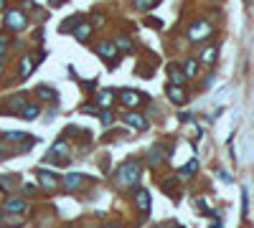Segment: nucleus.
Masks as SVG:
<instances>
[{"instance_id": "40", "label": "nucleus", "mask_w": 254, "mask_h": 228, "mask_svg": "<svg viewBox=\"0 0 254 228\" xmlns=\"http://www.w3.org/2000/svg\"><path fill=\"white\" fill-rule=\"evenodd\" d=\"M0 226H3V213H0Z\"/></svg>"}, {"instance_id": "37", "label": "nucleus", "mask_w": 254, "mask_h": 228, "mask_svg": "<svg viewBox=\"0 0 254 228\" xmlns=\"http://www.w3.org/2000/svg\"><path fill=\"white\" fill-rule=\"evenodd\" d=\"M49 3H51V5L56 8V5H61V3H66V0H49Z\"/></svg>"}, {"instance_id": "32", "label": "nucleus", "mask_w": 254, "mask_h": 228, "mask_svg": "<svg viewBox=\"0 0 254 228\" xmlns=\"http://www.w3.org/2000/svg\"><path fill=\"white\" fill-rule=\"evenodd\" d=\"M175 185H178V177H173V180H166V182H163V190H175Z\"/></svg>"}, {"instance_id": "9", "label": "nucleus", "mask_w": 254, "mask_h": 228, "mask_svg": "<svg viewBox=\"0 0 254 228\" xmlns=\"http://www.w3.org/2000/svg\"><path fill=\"white\" fill-rule=\"evenodd\" d=\"M99 56H102L104 61H107L110 66H114V64H117V58H119V51L114 49V43H112V41H104V43L99 46Z\"/></svg>"}, {"instance_id": "39", "label": "nucleus", "mask_w": 254, "mask_h": 228, "mask_svg": "<svg viewBox=\"0 0 254 228\" xmlns=\"http://www.w3.org/2000/svg\"><path fill=\"white\" fill-rule=\"evenodd\" d=\"M104 228H122V226H104Z\"/></svg>"}, {"instance_id": "27", "label": "nucleus", "mask_w": 254, "mask_h": 228, "mask_svg": "<svg viewBox=\"0 0 254 228\" xmlns=\"http://www.w3.org/2000/svg\"><path fill=\"white\" fill-rule=\"evenodd\" d=\"M36 94H38L43 101H56V99H58V97H56V91H54L51 86H38V89H36Z\"/></svg>"}, {"instance_id": "6", "label": "nucleus", "mask_w": 254, "mask_h": 228, "mask_svg": "<svg viewBox=\"0 0 254 228\" xmlns=\"http://www.w3.org/2000/svg\"><path fill=\"white\" fill-rule=\"evenodd\" d=\"M122 119H125V125H127V127L138 129V132H145L147 127H150V122L145 119V114H140V112H135V109H130L127 114H122Z\"/></svg>"}, {"instance_id": "38", "label": "nucleus", "mask_w": 254, "mask_h": 228, "mask_svg": "<svg viewBox=\"0 0 254 228\" xmlns=\"http://www.w3.org/2000/svg\"><path fill=\"white\" fill-rule=\"evenodd\" d=\"M0 10H5V0H0Z\"/></svg>"}, {"instance_id": "34", "label": "nucleus", "mask_w": 254, "mask_h": 228, "mask_svg": "<svg viewBox=\"0 0 254 228\" xmlns=\"http://www.w3.org/2000/svg\"><path fill=\"white\" fill-rule=\"evenodd\" d=\"M23 193L26 195H36V185H23Z\"/></svg>"}, {"instance_id": "26", "label": "nucleus", "mask_w": 254, "mask_h": 228, "mask_svg": "<svg viewBox=\"0 0 254 228\" xmlns=\"http://www.w3.org/2000/svg\"><path fill=\"white\" fill-rule=\"evenodd\" d=\"M158 3L160 0H132V8L140 10V13H147V10H153Z\"/></svg>"}, {"instance_id": "35", "label": "nucleus", "mask_w": 254, "mask_h": 228, "mask_svg": "<svg viewBox=\"0 0 254 228\" xmlns=\"http://www.w3.org/2000/svg\"><path fill=\"white\" fill-rule=\"evenodd\" d=\"M5 51H8V43H5V41H0V58L5 56Z\"/></svg>"}, {"instance_id": "36", "label": "nucleus", "mask_w": 254, "mask_h": 228, "mask_svg": "<svg viewBox=\"0 0 254 228\" xmlns=\"http://www.w3.org/2000/svg\"><path fill=\"white\" fill-rule=\"evenodd\" d=\"M219 175H221L224 182H231V175H229V173H219Z\"/></svg>"}, {"instance_id": "20", "label": "nucleus", "mask_w": 254, "mask_h": 228, "mask_svg": "<svg viewBox=\"0 0 254 228\" xmlns=\"http://www.w3.org/2000/svg\"><path fill=\"white\" fill-rule=\"evenodd\" d=\"M114 49L119 53H132V51H135V43H132L130 36H119V38H114Z\"/></svg>"}, {"instance_id": "3", "label": "nucleus", "mask_w": 254, "mask_h": 228, "mask_svg": "<svg viewBox=\"0 0 254 228\" xmlns=\"http://www.w3.org/2000/svg\"><path fill=\"white\" fill-rule=\"evenodd\" d=\"M66 152H69L66 140H56V142H54V147L49 150V155H46V162H56V165L66 167V165H69V157H61V155H66Z\"/></svg>"}, {"instance_id": "23", "label": "nucleus", "mask_w": 254, "mask_h": 228, "mask_svg": "<svg viewBox=\"0 0 254 228\" xmlns=\"http://www.w3.org/2000/svg\"><path fill=\"white\" fill-rule=\"evenodd\" d=\"M82 21H84V15H82V13H79V15H71V18H66V21H64L61 25H58V28H61V33H71V30L77 28Z\"/></svg>"}, {"instance_id": "33", "label": "nucleus", "mask_w": 254, "mask_h": 228, "mask_svg": "<svg viewBox=\"0 0 254 228\" xmlns=\"http://www.w3.org/2000/svg\"><path fill=\"white\" fill-rule=\"evenodd\" d=\"M102 23H104V15H102V13H97L94 18H92V28H94V25H102Z\"/></svg>"}, {"instance_id": "5", "label": "nucleus", "mask_w": 254, "mask_h": 228, "mask_svg": "<svg viewBox=\"0 0 254 228\" xmlns=\"http://www.w3.org/2000/svg\"><path fill=\"white\" fill-rule=\"evenodd\" d=\"M119 99H122V104L127 106V109H138L140 104L147 101V97L142 94V91H135V89H125L122 94H119Z\"/></svg>"}, {"instance_id": "14", "label": "nucleus", "mask_w": 254, "mask_h": 228, "mask_svg": "<svg viewBox=\"0 0 254 228\" xmlns=\"http://www.w3.org/2000/svg\"><path fill=\"white\" fill-rule=\"evenodd\" d=\"M23 106H26V94H16L13 99L5 101V112H8V114H21Z\"/></svg>"}, {"instance_id": "21", "label": "nucleus", "mask_w": 254, "mask_h": 228, "mask_svg": "<svg viewBox=\"0 0 254 228\" xmlns=\"http://www.w3.org/2000/svg\"><path fill=\"white\" fill-rule=\"evenodd\" d=\"M18 188V177L16 175H0V190L3 193H13Z\"/></svg>"}, {"instance_id": "31", "label": "nucleus", "mask_w": 254, "mask_h": 228, "mask_svg": "<svg viewBox=\"0 0 254 228\" xmlns=\"http://www.w3.org/2000/svg\"><path fill=\"white\" fill-rule=\"evenodd\" d=\"M242 195H244V198H242V216L247 218V208H249V195H247V190H244Z\"/></svg>"}, {"instance_id": "8", "label": "nucleus", "mask_w": 254, "mask_h": 228, "mask_svg": "<svg viewBox=\"0 0 254 228\" xmlns=\"http://www.w3.org/2000/svg\"><path fill=\"white\" fill-rule=\"evenodd\" d=\"M84 182H86L84 173H66V175H64V180H61V188H64V190H69V193H74V190L84 188Z\"/></svg>"}, {"instance_id": "16", "label": "nucleus", "mask_w": 254, "mask_h": 228, "mask_svg": "<svg viewBox=\"0 0 254 228\" xmlns=\"http://www.w3.org/2000/svg\"><path fill=\"white\" fill-rule=\"evenodd\" d=\"M36 71V58H33V53H23V58H21V76L23 79H28Z\"/></svg>"}, {"instance_id": "10", "label": "nucleus", "mask_w": 254, "mask_h": 228, "mask_svg": "<svg viewBox=\"0 0 254 228\" xmlns=\"http://www.w3.org/2000/svg\"><path fill=\"white\" fill-rule=\"evenodd\" d=\"M166 94H168V99L173 101V104H186L188 101V91L183 89V86H175V84H168V89H166Z\"/></svg>"}, {"instance_id": "24", "label": "nucleus", "mask_w": 254, "mask_h": 228, "mask_svg": "<svg viewBox=\"0 0 254 228\" xmlns=\"http://www.w3.org/2000/svg\"><path fill=\"white\" fill-rule=\"evenodd\" d=\"M38 114H41V109H38L36 104H26L18 117H23V119H28V122H33V119H38Z\"/></svg>"}, {"instance_id": "15", "label": "nucleus", "mask_w": 254, "mask_h": 228, "mask_svg": "<svg viewBox=\"0 0 254 228\" xmlns=\"http://www.w3.org/2000/svg\"><path fill=\"white\" fill-rule=\"evenodd\" d=\"M26 210H28V203L23 201V198H8L5 201V213H21L23 216Z\"/></svg>"}, {"instance_id": "42", "label": "nucleus", "mask_w": 254, "mask_h": 228, "mask_svg": "<svg viewBox=\"0 0 254 228\" xmlns=\"http://www.w3.org/2000/svg\"><path fill=\"white\" fill-rule=\"evenodd\" d=\"M244 3H247V5H249V3H252V0H244Z\"/></svg>"}, {"instance_id": "4", "label": "nucleus", "mask_w": 254, "mask_h": 228, "mask_svg": "<svg viewBox=\"0 0 254 228\" xmlns=\"http://www.w3.org/2000/svg\"><path fill=\"white\" fill-rule=\"evenodd\" d=\"M211 33H214L211 23L198 21V23H193V25L188 28V41H191V43H201V41H206V38L211 36Z\"/></svg>"}, {"instance_id": "1", "label": "nucleus", "mask_w": 254, "mask_h": 228, "mask_svg": "<svg viewBox=\"0 0 254 228\" xmlns=\"http://www.w3.org/2000/svg\"><path fill=\"white\" fill-rule=\"evenodd\" d=\"M140 177H142V165H140L138 160H127L125 165H119V167H117V173H114L117 185H119V188H125V190L138 188Z\"/></svg>"}, {"instance_id": "29", "label": "nucleus", "mask_w": 254, "mask_h": 228, "mask_svg": "<svg viewBox=\"0 0 254 228\" xmlns=\"http://www.w3.org/2000/svg\"><path fill=\"white\" fill-rule=\"evenodd\" d=\"M99 119H102L104 127H112V125H114V114H112L110 109H102V112H99Z\"/></svg>"}, {"instance_id": "43", "label": "nucleus", "mask_w": 254, "mask_h": 228, "mask_svg": "<svg viewBox=\"0 0 254 228\" xmlns=\"http://www.w3.org/2000/svg\"><path fill=\"white\" fill-rule=\"evenodd\" d=\"M173 228H183V226H173Z\"/></svg>"}, {"instance_id": "19", "label": "nucleus", "mask_w": 254, "mask_h": 228, "mask_svg": "<svg viewBox=\"0 0 254 228\" xmlns=\"http://www.w3.org/2000/svg\"><path fill=\"white\" fill-rule=\"evenodd\" d=\"M163 162H166V152H163L160 145H155L150 152H147V165H150V167H158V165H163Z\"/></svg>"}, {"instance_id": "41", "label": "nucleus", "mask_w": 254, "mask_h": 228, "mask_svg": "<svg viewBox=\"0 0 254 228\" xmlns=\"http://www.w3.org/2000/svg\"><path fill=\"white\" fill-rule=\"evenodd\" d=\"M0 76H3V64H0Z\"/></svg>"}, {"instance_id": "13", "label": "nucleus", "mask_w": 254, "mask_h": 228, "mask_svg": "<svg viewBox=\"0 0 254 228\" xmlns=\"http://www.w3.org/2000/svg\"><path fill=\"white\" fill-rule=\"evenodd\" d=\"M92 30H94V28H92V23H86V21H82V23H79L77 28L71 30V33H74V38H77L79 43H86L89 38H92Z\"/></svg>"}, {"instance_id": "11", "label": "nucleus", "mask_w": 254, "mask_h": 228, "mask_svg": "<svg viewBox=\"0 0 254 228\" xmlns=\"http://www.w3.org/2000/svg\"><path fill=\"white\" fill-rule=\"evenodd\" d=\"M135 205H138V210H140V213H150V205H153L150 193L142 190V188H138V190H135Z\"/></svg>"}, {"instance_id": "22", "label": "nucleus", "mask_w": 254, "mask_h": 228, "mask_svg": "<svg viewBox=\"0 0 254 228\" xmlns=\"http://www.w3.org/2000/svg\"><path fill=\"white\" fill-rule=\"evenodd\" d=\"M181 69L186 74V79H196V76H198V61L196 58H186Z\"/></svg>"}, {"instance_id": "2", "label": "nucleus", "mask_w": 254, "mask_h": 228, "mask_svg": "<svg viewBox=\"0 0 254 228\" xmlns=\"http://www.w3.org/2000/svg\"><path fill=\"white\" fill-rule=\"evenodd\" d=\"M26 25H28V15H26L23 10H18V8L5 10V15H3V28H8V30H23Z\"/></svg>"}, {"instance_id": "12", "label": "nucleus", "mask_w": 254, "mask_h": 228, "mask_svg": "<svg viewBox=\"0 0 254 228\" xmlns=\"http://www.w3.org/2000/svg\"><path fill=\"white\" fill-rule=\"evenodd\" d=\"M94 104L99 106V109H110V106L114 104V91H112V89L97 91V97H94Z\"/></svg>"}, {"instance_id": "7", "label": "nucleus", "mask_w": 254, "mask_h": 228, "mask_svg": "<svg viewBox=\"0 0 254 228\" xmlns=\"http://www.w3.org/2000/svg\"><path fill=\"white\" fill-rule=\"evenodd\" d=\"M38 185L46 193H56L58 188H61V180H58L54 173H49V170H41L38 173Z\"/></svg>"}, {"instance_id": "25", "label": "nucleus", "mask_w": 254, "mask_h": 228, "mask_svg": "<svg viewBox=\"0 0 254 228\" xmlns=\"http://www.w3.org/2000/svg\"><path fill=\"white\" fill-rule=\"evenodd\" d=\"M196 170H198V160H191V162H186L181 170H178V177H193Z\"/></svg>"}, {"instance_id": "18", "label": "nucleus", "mask_w": 254, "mask_h": 228, "mask_svg": "<svg viewBox=\"0 0 254 228\" xmlns=\"http://www.w3.org/2000/svg\"><path fill=\"white\" fill-rule=\"evenodd\" d=\"M216 58H219V49H216V46H208V49H203V51H201V56H198V64L214 66V64H216Z\"/></svg>"}, {"instance_id": "30", "label": "nucleus", "mask_w": 254, "mask_h": 228, "mask_svg": "<svg viewBox=\"0 0 254 228\" xmlns=\"http://www.w3.org/2000/svg\"><path fill=\"white\" fill-rule=\"evenodd\" d=\"M82 112H84V114H99L102 109H99L97 104H84V106H82Z\"/></svg>"}, {"instance_id": "28", "label": "nucleus", "mask_w": 254, "mask_h": 228, "mask_svg": "<svg viewBox=\"0 0 254 228\" xmlns=\"http://www.w3.org/2000/svg\"><path fill=\"white\" fill-rule=\"evenodd\" d=\"M3 140H5V142H23V140H26V132H5Z\"/></svg>"}, {"instance_id": "17", "label": "nucleus", "mask_w": 254, "mask_h": 228, "mask_svg": "<svg viewBox=\"0 0 254 228\" xmlns=\"http://www.w3.org/2000/svg\"><path fill=\"white\" fill-rule=\"evenodd\" d=\"M168 76H170V84H175V86L186 84V74H183V69L178 64H168Z\"/></svg>"}]
</instances>
